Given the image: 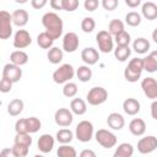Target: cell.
Listing matches in <instances>:
<instances>
[{
  "label": "cell",
  "instance_id": "cell-52",
  "mask_svg": "<svg viewBox=\"0 0 157 157\" xmlns=\"http://www.w3.org/2000/svg\"><path fill=\"white\" fill-rule=\"evenodd\" d=\"M152 39H153V42L157 44V27L153 29V32H152Z\"/></svg>",
  "mask_w": 157,
  "mask_h": 157
},
{
  "label": "cell",
  "instance_id": "cell-20",
  "mask_svg": "<svg viewBox=\"0 0 157 157\" xmlns=\"http://www.w3.org/2000/svg\"><path fill=\"white\" fill-rule=\"evenodd\" d=\"M141 12L146 20L153 21L157 18V5L152 1H146L141 6Z\"/></svg>",
  "mask_w": 157,
  "mask_h": 157
},
{
  "label": "cell",
  "instance_id": "cell-51",
  "mask_svg": "<svg viewBox=\"0 0 157 157\" xmlns=\"http://www.w3.org/2000/svg\"><path fill=\"white\" fill-rule=\"evenodd\" d=\"M125 4H126L129 7L135 9V7H137V6L141 4V1H140V0H125Z\"/></svg>",
  "mask_w": 157,
  "mask_h": 157
},
{
  "label": "cell",
  "instance_id": "cell-50",
  "mask_svg": "<svg viewBox=\"0 0 157 157\" xmlns=\"http://www.w3.org/2000/svg\"><path fill=\"white\" fill-rule=\"evenodd\" d=\"M0 157H15L13 153H12V148H2L1 152H0Z\"/></svg>",
  "mask_w": 157,
  "mask_h": 157
},
{
  "label": "cell",
  "instance_id": "cell-29",
  "mask_svg": "<svg viewBox=\"0 0 157 157\" xmlns=\"http://www.w3.org/2000/svg\"><path fill=\"white\" fill-rule=\"evenodd\" d=\"M53 43H54V39L44 31V32H40L38 36H37V44L42 48V49H50L53 48Z\"/></svg>",
  "mask_w": 157,
  "mask_h": 157
},
{
  "label": "cell",
  "instance_id": "cell-1",
  "mask_svg": "<svg viewBox=\"0 0 157 157\" xmlns=\"http://www.w3.org/2000/svg\"><path fill=\"white\" fill-rule=\"evenodd\" d=\"M42 25L45 28V32L55 40L63 34L64 23L60 16L55 12H47L42 17Z\"/></svg>",
  "mask_w": 157,
  "mask_h": 157
},
{
  "label": "cell",
  "instance_id": "cell-11",
  "mask_svg": "<svg viewBox=\"0 0 157 157\" xmlns=\"http://www.w3.org/2000/svg\"><path fill=\"white\" fill-rule=\"evenodd\" d=\"M157 148V137L153 135H148L145 137H141L137 141V151L142 155H147L153 152Z\"/></svg>",
  "mask_w": 157,
  "mask_h": 157
},
{
  "label": "cell",
  "instance_id": "cell-2",
  "mask_svg": "<svg viewBox=\"0 0 157 157\" xmlns=\"http://www.w3.org/2000/svg\"><path fill=\"white\" fill-rule=\"evenodd\" d=\"M42 126V123L36 117L29 118H21L15 124L16 134H33L37 132Z\"/></svg>",
  "mask_w": 157,
  "mask_h": 157
},
{
  "label": "cell",
  "instance_id": "cell-37",
  "mask_svg": "<svg viewBox=\"0 0 157 157\" xmlns=\"http://www.w3.org/2000/svg\"><path fill=\"white\" fill-rule=\"evenodd\" d=\"M114 40L117 43V47H129V44L131 42V37L126 31H124L120 34H118L117 37H114Z\"/></svg>",
  "mask_w": 157,
  "mask_h": 157
},
{
  "label": "cell",
  "instance_id": "cell-26",
  "mask_svg": "<svg viewBox=\"0 0 157 157\" xmlns=\"http://www.w3.org/2000/svg\"><path fill=\"white\" fill-rule=\"evenodd\" d=\"M151 44L150 42L144 38V37H140V38H136L134 42H132V49L134 52H136L137 54H145L148 52Z\"/></svg>",
  "mask_w": 157,
  "mask_h": 157
},
{
  "label": "cell",
  "instance_id": "cell-6",
  "mask_svg": "<svg viewBox=\"0 0 157 157\" xmlns=\"http://www.w3.org/2000/svg\"><path fill=\"white\" fill-rule=\"evenodd\" d=\"M87 102L91 105H99L102 103H104L108 98V92L105 88L101 87V86H96L92 87L88 92H87Z\"/></svg>",
  "mask_w": 157,
  "mask_h": 157
},
{
  "label": "cell",
  "instance_id": "cell-23",
  "mask_svg": "<svg viewBox=\"0 0 157 157\" xmlns=\"http://www.w3.org/2000/svg\"><path fill=\"white\" fill-rule=\"evenodd\" d=\"M144 59V70L147 72H156L157 71V50L151 52Z\"/></svg>",
  "mask_w": 157,
  "mask_h": 157
},
{
  "label": "cell",
  "instance_id": "cell-18",
  "mask_svg": "<svg viewBox=\"0 0 157 157\" xmlns=\"http://www.w3.org/2000/svg\"><path fill=\"white\" fill-rule=\"evenodd\" d=\"M107 124L113 130H121L125 125V119L121 114L113 112L107 117Z\"/></svg>",
  "mask_w": 157,
  "mask_h": 157
},
{
  "label": "cell",
  "instance_id": "cell-25",
  "mask_svg": "<svg viewBox=\"0 0 157 157\" xmlns=\"http://www.w3.org/2000/svg\"><path fill=\"white\" fill-rule=\"evenodd\" d=\"M132 153H134V146L131 144L123 142L115 148L113 157H132Z\"/></svg>",
  "mask_w": 157,
  "mask_h": 157
},
{
  "label": "cell",
  "instance_id": "cell-41",
  "mask_svg": "<svg viewBox=\"0 0 157 157\" xmlns=\"http://www.w3.org/2000/svg\"><path fill=\"white\" fill-rule=\"evenodd\" d=\"M11 148H12V153L15 157H26L28 155V150H29L28 146L18 145V144H13V146Z\"/></svg>",
  "mask_w": 157,
  "mask_h": 157
},
{
  "label": "cell",
  "instance_id": "cell-43",
  "mask_svg": "<svg viewBox=\"0 0 157 157\" xmlns=\"http://www.w3.org/2000/svg\"><path fill=\"white\" fill-rule=\"evenodd\" d=\"M118 0H102V6L107 11H113L118 6Z\"/></svg>",
  "mask_w": 157,
  "mask_h": 157
},
{
  "label": "cell",
  "instance_id": "cell-32",
  "mask_svg": "<svg viewBox=\"0 0 157 157\" xmlns=\"http://www.w3.org/2000/svg\"><path fill=\"white\" fill-rule=\"evenodd\" d=\"M76 76L81 82H88L92 78V70L88 65H81L76 70Z\"/></svg>",
  "mask_w": 157,
  "mask_h": 157
},
{
  "label": "cell",
  "instance_id": "cell-42",
  "mask_svg": "<svg viewBox=\"0 0 157 157\" xmlns=\"http://www.w3.org/2000/svg\"><path fill=\"white\" fill-rule=\"evenodd\" d=\"M78 1L77 0H63V10L72 12L78 7Z\"/></svg>",
  "mask_w": 157,
  "mask_h": 157
},
{
  "label": "cell",
  "instance_id": "cell-17",
  "mask_svg": "<svg viewBox=\"0 0 157 157\" xmlns=\"http://www.w3.org/2000/svg\"><path fill=\"white\" fill-rule=\"evenodd\" d=\"M81 59L86 65H94L98 60H99V53L97 52V49L92 48V47H87L85 49H82L81 52Z\"/></svg>",
  "mask_w": 157,
  "mask_h": 157
},
{
  "label": "cell",
  "instance_id": "cell-24",
  "mask_svg": "<svg viewBox=\"0 0 157 157\" xmlns=\"http://www.w3.org/2000/svg\"><path fill=\"white\" fill-rule=\"evenodd\" d=\"M70 110L76 115H83L87 112L86 102L82 98H74L70 102Z\"/></svg>",
  "mask_w": 157,
  "mask_h": 157
},
{
  "label": "cell",
  "instance_id": "cell-9",
  "mask_svg": "<svg viewBox=\"0 0 157 157\" xmlns=\"http://www.w3.org/2000/svg\"><path fill=\"white\" fill-rule=\"evenodd\" d=\"M12 15L7 11H0V38L7 39L12 34Z\"/></svg>",
  "mask_w": 157,
  "mask_h": 157
},
{
  "label": "cell",
  "instance_id": "cell-13",
  "mask_svg": "<svg viewBox=\"0 0 157 157\" xmlns=\"http://www.w3.org/2000/svg\"><path fill=\"white\" fill-rule=\"evenodd\" d=\"M141 88L147 98L152 101L157 99V81L153 77H145L141 81Z\"/></svg>",
  "mask_w": 157,
  "mask_h": 157
},
{
  "label": "cell",
  "instance_id": "cell-34",
  "mask_svg": "<svg viewBox=\"0 0 157 157\" xmlns=\"http://www.w3.org/2000/svg\"><path fill=\"white\" fill-rule=\"evenodd\" d=\"M56 156L58 157H77V152L75 147L70 145H61L58 147Z\"/></svg>",
  "mask_w": 157,
  "mask_h": 157
},
{
  "label": "cell",
  "instance_id": "cell-53",
  "mask_svg": "<svg viewBox=\"0 0 157 157\" xmlns=\"http://www.w3.org/2000/svg\"><path fill=\"white\" fill-rule=\"evenodd\" d=\"M33 157H44V156H43V155H34Z\"/></svg>",
  "mask_w": 157,
  "mask_h": 157
},
{
  "label": "cell",
  "instance_id": "cell-27",
  "mask_svg": "<svg viewBox=\"0 0 157 157\" xmlns=\"http://www.w3.org/2000/svg\"><path fill=\"white\" fill-rule=\"evenodd\" d=\"M10 61L12 64H15V65H17V66L21 67L22 65L27 64V61H28V54L26 52H23V50H15L10 55Z\"/></svg>",
  "mask_w": 157,
  "mask_h": 157
},
{
  "label": "cell",
  "instance_id": "cell-30",
  "mask_svg": "<svg viewBox=\"0 0 157 157\" xmlns=\"http://www.w3.org/2000/svg\"><path fill=\"white\" fill-rule=\"evenodd\" d=\"M124 31H125L124 29V22L120 21V20H118V18H113L108 23V32L112 36H114V37H117L118 34H120Z\"/></svg>",
  "mask_w": 157,
  "mask_h": 157
},
{
  "label": "cell",
  "instance_id": "cell-54",
  "mask_svg": "<svg viewBox=\"0 0 157 157\" xmlns=\"http://www.w3.org/2000/svg\"><path fill=\"white\" fill-rule=\"evenodd\" d=\"M17 2H26V0H16Z\"/></svg>",
  "mask_w": 157,
  "mask_h": 157
},
{
  "label": "cell",
  "instance_id": "cell-33",
  "mask_svg": "<svg viewBox=\"0 0 157 157\" xmlns=\"http://www.w3.org/2000/svg\"><path fill=\"white\" fill-rule=\"evenodd\" d=\"M74 139V132L70 129H60L56 132V140L61 144V145H67L72 141Z\"/></svg>",
  "mask_w": 157,
  "mask_h": 157
},
{
  "label": "cell",
  "instance_id": "cell-19",
  "mask_svg": "<svg viewBox=\"0 0 157 157\" xmlns=\"http://www.w3.org/2000/svg\"><path fill=\"white\" fill-rule=\"evenodd\" d=\"M129 131L134 136H142L146 131V123L141 118H134L129 123Z\"/></svg>",
  "mask_w": 157,
  "mask_h": 157
},
{
  "label": "cell",
  "instance_id": "cell-21",
  "mask_svg": "<svg viewBox=\"0 0 157 157\" xmlns=\"http://www.w3.org/2000/svg\"><path fill=\"white\" fill-rule=\"evenodd\" d=\"M12 22L15 26L17 27H23L27 25L28 20H29V16H28V12L23 9H17L15 10L12 13Z\"/></svg>",
  "mask_w": 157,
  "mask_h": 157
},
{
  "label": "cell",
  "instance_id": "cell-3",
  "mask_svg": "<svg viewBox=\"0 0 157 157\" xmlns=\"http://www.w3.org/2000/svg\"><path fill=\"white\" fill-rule=\"evenodd\" d=\"M144 71V59L134 58L129 61L128 66L124 70V77L128 82H136L140 80L141 74Z\"/></svg>",
  "mask_w": 157,
  "mask_h": 157
},
{
  "label": "cell",
  "instance_id": "cell-39",
  "mask_svg": "<svg viewBox=\"0 0 157 157\" xmlns=\"http://www.w3.org/2000/svg\"><path fill=\"white\" fill-rule=\"evenodd\" d=\"M96 27V22L92 17H85L82 21H81V29L85 32V33H91Z\"/></svg>",
  "mask_w": 157,
  "mask_h": 157
},
{
  "label": "cell",
  "instance_id": "cell-49",
  "mask_svg": "<svg viewBox=\"0 0 157 157\" xmlns=\"http://www.w3.org/2000/svg\"><path fill=\"white\" fill-rule=\"evenodd\" d=\"M151 117L155 120H157V99L152 101V103H151Z\"/></svg>",
  "mask_w": 157,
  "mask_h": 157
},
{
  "label": "cell",
  "instance_id": "cell-28",
  "mask_svg": "<svg viewBox=\"0 0 157 157\" xmlns=\"http://www.w3.org/2000/svg\"><path fill=\"white\" fill-rule=\"evenodd\" d=\"M23 101L20 99V98H15L12 99L9 104H7V113L11 115V117H17L22 113L23 110Z\"/></svg>",
  "mask_w": 157,
  "mask_h": 157
},
{
  "label": "cell",
  "instance_id": "cell-4",
  "mask_svg": "<svg viewBox=\"0 0 157 157\" xmlns=\"http://www.w3.org/2000/svg\"><path fill=\"white\" fill-rule=\"evenodd\" d=\"M75 75V69L71 64H63L53 72V81L55 83H67Z\"/></svg>",
  "mask_w": 157,
  "mask_h": 157
},
{
  "label": "cell",
  "instance_id": "cell-15",
  "mask_svg": "<svg viewBox=\"0 0 157 157\" xmlns=\"http://www.w3.org/2000/svg\"><path fill=\"white\" fill-rule=\"evenodd\" d=\"M80 40L75 32H67L63 38V50L66 53H74L78 48Z\"/></svg>",
  "mask_w": 157,
  "mask_h": 157
},
{
  "label": "cell",
  "instance_id": "cell-40",
  "mask_svg": "<svg viewBox=\"0 0 157 157\" xmlns=\"http://www.w3.org/2000/svg\"><path fill=\"white\" fill-rule=\"evenodd\" d=\"M13 144L25 145V146L31 147V145H32V137H31L29 134H16Z\"/></svg>",
  "mask_w": 157,
  "mask_h": 157
},
{
  "label": "cell",
  "instance_id": "cell-31",
  "mask_svg": "<svg viewBox=\"0 0 157 157\" xmlns=\"http://www.w3.org/2000/svg\"><path fill=\"white\" fill-rule=\"evenodd\" d=\"M47 58H48L49 63H52V64H59L63 60V58H64V53L58 47H53V48H50L48 50Z\"/></svg>",
  "mask_w": 157,
  "mask_h": 157
},
{
  "label": "cell",
  "instance_id": "cell-38",
  "mask_svg": "<svg viewBox=\"0 0 157 157\" xmlns=\"http://www.w3.org/2000/svg\"><path fill=\"white\" fill-rule=\"evenodd\" d=\"M77 85L76 83H74V82H67V83H65L64 85V87H63V94L65 96V97H67V98H72V97H75L76 94H77Z\"/></svg>",
  "mask_w": 157,
  "mask_h": 157
},
{
  "label": "cell",
  "instance_id": "cell-45",
  "mask_svg": "<svg viewBox=\"0 0 157 157\" xmlns=\"http://www.w3.org/2000/svg\"><path fill=\"white\" fill-rule=\"evenodd\" d=\"M83 6H85V9L87 11H91L92 12V11H94L99 6V1L98 0H85Z\"/></svg>",
  "mask_w": 157,
  "mask_h": 157
},
{
  "label": "cell",
  "instance_id": "cell-8",
  "mask_svg": "<svg viewBox=\"0 0 157 157\" xmlns=\"http://www.w3.org/2000/svg\"><path fill=\"white\" fill-rule=\"evenodd\" d=\"M94 139L104 148H112L117 145V136L107 129H99L98 131H96Z\"/></svg>",
  "mask_w": 157,
  "mask_h": 157
},
{
  "label": "cell",
  "instance_id": "cell-48",
  "mask_svg": "<svg viewBox=\"0 0 157 157\" xmlns=\"http://www.w3.org/2000/svg\"><path fill=\"white\" fill-rule=\"evenodd\" d=\"M49 4L54 10H63V0H50Z\"/></svg>",
  "mask_w": 157,
  "mask_h": 157
},
{
  "label": "cell",
  "instance_id": "cell-14",
  "mask_svg": "<svg viewBox=\"0 0 157 157\" xmlns=\"http://www.w3.org/2000/svg\"><path fill=\"white\" fill-rule=\"evenodd\" d=\"M32 43L31 34L26 29H18L13 36V47L16 49H25Z\"/></svg>",
  "mask_w": 157,
  "mask_h": 157
},
{
  "label": "cell",
  "instance_id": "cell-46",
  "mask_svg": "<svg viewBox=\"0 0 157 157\" xmlns=\"http://www.w3.org/2000/svg\"><path fill=\"white\" fill-rule=\"evenodd\" d=\"M31 5H32L33 9L39 10V9H42V7H44L47 5V0H32Z\"/></svg>",
  "mask_w": 157,
  "mask_h": 157
},
{
  "label": "cell",
  "instance_id": "cell-35",
  "mask_svg": "<svg viewBox=\"0 0 157 157\" xmlns=\"http://www.w3.org/2000/svg\"><path fill=\"white\" fill-rule=\"evenodd\" d=\"M131 54V49L129 47H117L114 49V56L119 61H125Z\"/></svg>",
  "mask_w": 157,
  "mask_h": 157
},
{
  "label": "cell",
  "instance_id": "cell-12",
  "mask_svg": "<svg viewBox=\"0 0 157 157\" xmlns=\"http://www.w3.org/2000/svg\"><path fill=\"white\" fill-rule=\"evenodd\" d=\"M72 114L74 113L67 108H59L54 114V120H55L56 125H59L61 128H67L72 124V120H74Z\"/></svg>",
  "mask_w": 157,
  "mask_h": 157
},
{
  "label": "cell",
  "instance_id": "cell-10",
  "mask_svg": "<svg viewBox=\"0 0 157 157\" xmlns=\"http://www.w3.org/2000/svg\"><path fill=\"white\" fill-rule=\"evenodd\" d=\"M2 77L7 78L12 83L18 82L22 77V69L20 66L12 64V63H7L2 67Z\"/></svg>",
  "mask_w": 157,
  "mask_h": 157
},
{
  "label": "cell",
  "instance_id": "cell-36",
  "mask_svg": "<svg viewBox=\"0 0 157 157\" xmlns=\"http://www.w3.org/2000/svg\"><path fill=\"white\" fill-rule=\"evenodd\" d=\"M125 22L131 27H136L141 23V15L136 11H130L125 15Z\"/></svg>",
  "mask_w": 157,
  "mask_h": 157
},
{
  "label": "cell",
  "instance_id": "cell-47",
  "mask_svg": "<svg viewBox=\"0 0 157 157\" xmlns=\"http://www.w3.org/2000/svg\"><path fill=\"white\" fill-rule=\"evenodd\" d=\"M78 157H97V156H96L94 151H92V150H90V148H85V150H82V151L80 152Z\"/></svg>",
  "mask_w": 157,
  "mask_h": 157
},
{
  "label": "cell",
  "instance_id": "cell-7",
  "mask_svg": "<svg viewBox=\"0 0 157 157\" xmlns=\"http://www.w3.org/2000/svg\"><path fill=\"white\" fill-rule=\"evenodd\" d=\"M96 42L98 44V49L102 52V53H110L114 48V39H113V36L108 32V31H99L96 36Z\"/></svg>",
  "mask_w": 157,
  "mask_h": 157
},
{
  "label": "cell",
  "instance_id": "cell-22",
  "mask_svg": "<svg viewBox=\"0 0 157 157\" xmlns=\"http://www.w3.org/2000/svg\"><path fill=\"white\" fill-rule=\"evenodd\" d=\"M123 109L128 115H136L140 112V102L135 98H126L123 102Z\"/></svg>",
  "mask_w": 157,
  "mask_h": 157
},
{
  "label": "cell",
  "instance_id": "cell-16",
  "mask_svg": "<svg viewBox=\"0 0 157 157\" xmlns=\"http://www.w3.org/2000/svg\"><path fill=\"white\" fill-rule=\"evenodd\" d=\"M54 142H55V140L50 134H43L42 136H39L37 146H38V150L42 153H48L53 150Z\"/></svg>",
  "mask_w": 157,
  "mask_h": 157
},
{
  "label": "cell",
  "instance_id": "cell-44",
  "mask_svg": "<svg viewBox=\"0 0 157 157\" xmlns=\"http://www.w3.org/2000/svg\"><path fill=\"white\" fill-rule=\"evenodd\" d=\"M11 88H12V82L9 81L7 78H4L2 77L1 81H0V91L2 93H7V92L11 91Z\"/></svg>",
  "mask_w": 157,
  "mask_h": 157
},
{
  "label": "cell",
  "instance_id": "cell-5",
  "mask_svg": "<svg viewBox=\"0 0 157 157\" xmlns=\"http://www.w3.org/2000/svg\"><path fill=\"white\" fill-rule=\"evenodd\" d=\"M94 129L93 124L88 120H82L76 125L75 129V137L81 142H88L93 137Z\"/></svg>",
  "mask_w": 157,
  "mask_h": 157
}]
</instances>
